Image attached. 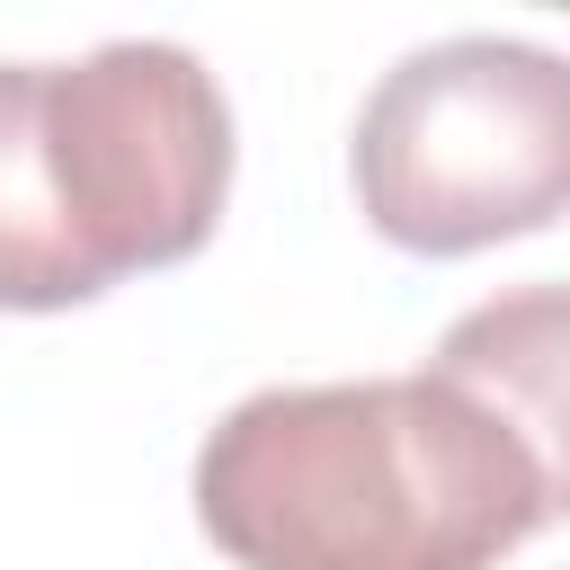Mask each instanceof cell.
Masks as SVG:
<instances>
[{
    "label": "cell",
    "instance_id": "obj_1",
    "mask_svg": "<svg viewBox=\"0 0 570 570\" xmlns=\"http://www.w3.org/2000/svg\"><path fill=\"white\" fill-rule=\"evenodd\" d=\"M543 517L534 454L428 365L249 392L196 445V525L240 570H499Z\"/></svg>",
    "mask_w": 570,
    "mask_h": 570
},
{
    "label": "cell",
    "instance_id": "obj_2",
    "mask_svg": "<svg viewBox=\"0 0 570 570\" xmlns=\"http://www.w3.org/2000/svg\"><path fill=\"white\" fill-rule=\"evenodd\" d=\"M232 196L223 80L169 36L0 62V312H71L214 240Z\"/></svg>",
    "mask_w": 570,
    "mask_h": 570
},
{
    "label": "cell",
    "instance_id": "obj_3",
    "mask_svg": "<svg viewBox=\"0 0 570 570\" xmlns=\"http://www.w3.org/2000/svg\"><path fill=\"white\" fill-rule=\"evenodd\" d=\"M356 214L419 258H463L570 214V53L445 36L401 53L356 107Z\"/></svg>",
    "mask_w": 570,
    "mask_h": 570
},
{
    "label": "cell",
    "instance_id": "obj_4",
    "mask_svg": "<svg viewBox=\"0 0 570 570\" xmlns=\"http://www.w3.org/2000/svg\"><path fill=\"white\" fill-rule=\"evenodd\" d=\"M428 374L463 383L543 472V508L570 517V285H508L445 321Z\"/></svg>",
    "mask_w": 570,
    "mask_h": 570
}]
</instances>
